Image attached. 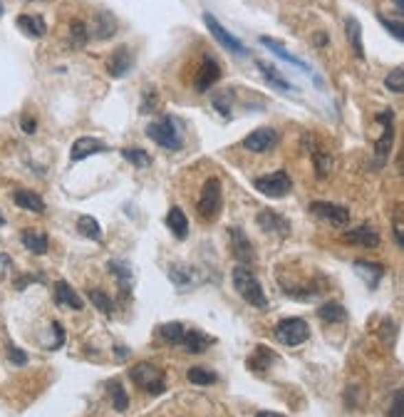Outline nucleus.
Wrapping results in <instances>:
<instances>
[{
  "mask_svg": "<svg viewBox=\"0 0 404 417\" xmlns=\"http://www.w3.org/2000/svg\"><path fill=\"white\" fill-rule=\"evenodd\" d=\"M234 288L248 306L258 310H265L268 308V298H265V291L260 281L256 278V273L248 268V266H236L234 268Z\"/></svg>",
  "mask_w": 404,
  "mask_h": 417,
  "instance_id": "f257e3e1",
  "label": "nucleus"
},
{
  "mask_svg": "<svg viewBox=\"0 0 404 417\" xmlns=\"http://www.w3.org/2000/svg\"><path fill=\"white\" fill-rule=\"evenodd\" d=\"M221 208H223L221 182H218V177H211L203 182L201 196H199V204H196V214H199L201 222L211 224L221 216Z\"/></svg>",
  "mask_w": 404,
  "mask_h": 417,
  "instance_id": "f03ea898",
  "label": "nucleus"
},
{
  "mask_svg": "<svg viewBox=\"0 0 404 417\" xmlns=\"http://www.w3.org/2000/svg\"><path fill=\"white\" fill-rule=\"evenodd\" d=\"M129 378L144 392H149V395H161V392L166 390L164 373H161L157 365H152V363H137V365L129 370Z\"/></svg>",
  "mask_w": 404,
  "mask_h": 417,
  "instance_id": "7ed1b4c3",
  "label": "nucleus"
},
{
  "mask_svg": "<svg viewBox=\"0 0 404 417\" xmlns=\"http://www.w3.org/2000/svg\"><path fill=\"white\" fill-rule=\"evenodd\" d=\"M146 137L152 139V142H157L159 147H164V149H171V152L181 149V145H183L181 134H179L177 125L171 122V117H164V120L152 122V125L146 127Z\"/></svg>",
  "mask_w": 404,
  "mask_h": 417,
  "instance_id": "20e7f679",
  "label": "nucleus"
},
{
  "mask_svg": "<svg viewBox=\"0 0 404 417\" xmlns=\"http://www.w3.org/2000/svg\"><path fill=\"white\" fill-rule=\"evenodd\" d=\"M253 186L260 191L268 199H283V196L291 194L293 189V179L288 177V171H273V174H265V177H258L253 182Z\"/></svg>",
  "mask_w": 404,
  "mask_h": 417,
  "instance_id": "39448f33",
  "label": "nucleus"
},
{
  "mask_svg": "<svg viewBox=\"0 0 404 417\" xmlns=\"http://www.w3.org/2000/svg\"><path fill=\"white\" fill-rule=\"evenodd\" d=\"M276 338H278L283 345H300V343H305L310 338V328L308 323L303 321V318H285V321H280L278 325H276Z\"/></svg>",
  "mask_w": 404,
  "mask_h": 417,
  "instance_id": "423d86ee",
  "label": "nucleus"
},
{
  "mask_svg": "<svg viewBox=\"0 0 404 417\" xmlns=\"http://www.w3.org/2000/svg\"><path fill=\"white\" fill-rule=\"evenodd\" d=\"M392 120H394L392 109H385V112L377 114V122H382V137L374 142V162H377V167H385L387 157H390L392 142H394V125H392Z\"/></svg>",
  "mask_w": 404,
  "mask_h": 417,
  "instance_id": "0eeeda50",
  "label": "nucleus"
},
{
  "mask_svg": "<svg viewBox=\"0 0 404 417\" xmlns=\"http://www.w3.org/2000/svg\"><path fill=\"white\" fill-rule=\"evenodd\" d=\"M203 25L209 28V32L216 38V43L221 45V47H226L228 52H234V55H240V57L246 55V47H243V43H240L236 35H231V32H228L226 28H223L211 13H203Z\"/></svg>",
  "mask_w": 404,
  "mask_h": 417,
  "instance_id": "6e6552de",
  "label": "nucleus"
},
{
  "mask_svg": "<svg viewBox=\"0 0 404 417\" xmlns=\"http://www.w3.org/2000/svg\"><path fill=\"white\" fill-rule=\"evenodd\" d=\"M278 145V132L273 127H258L253 129L246 139H243V149L253 154H263V152H271L273 147Z\"/></svg>",
  "mask_w": 404,
  "mask_h": 417,
  "instance_id": "1a4fd4ad",
  "label": "nucleus"
},
{
  "mask_svg": "<svg viewBox=\"0 0 404 417\" xmlns=\"http://www.w3.org/2000/svg\"><path fill=\"white\" fill-rule=\"evenodd\" d=\"M310 214L320 216L325 222H330L333 226H348L350 224V208L348 206H340V204H333V202H313L310 204Z\"/></svg>",
  "mask_w": 404,
  "mask_h": 417,
  "instance_id": "9d476101",
  "label": "nucleus"
},
{
  "mask_svg": "<svg viewBox=\"0 0 404 417\" xmlns=\"http://www.w3.org/2000/svg\"><path fill=\"white\" fill-rule=\"evenodd\" d=\"M228 241H231V253H234V259L238 261L240 266H248L256 261L253 244H251V239L243 234V228H238V226L228 228Z\"/></svg>",
  "mask_w": 404,
  "mask_h": 417,
  "instance_id": "9b49d317",
  "label": "nucleus"
},
{
  "mask_svg": "<svg viewBox=\"0 0 404 417\" xmlns=\"http://www.w3.org/2000/svg\"><path fill=\"white\" fill-rule=\"evenodd\" d=\"M221 80V65L216 63L214 57H203L199 70H196V77H194V89L196 92H209L216 83Z\"/></svg>",
  "mask_w": 404,
  "mask_h": 417,
  "instance_id": "f8f14e48",
  "label": "nucleus"
},
{
  "mask_svg": "<svg viewBox=\"0 0 404 417\" xmlns=\"http://www.w3.org/2000/svg\"><path fill=\"white\" fill-rule=\"evenodd\" d=\"M256 222H258V226L263 228L265 234H276V236L291 234V222H288L285 216H280L278 211H273V208H263V211H258Z\"/></svg>",
  "mask_w": 404,
  "mask_h": 417,
  "instance_id": "ddd939ff",
  "label": "nucleus"
},
{
  "mask_svg": "<svg viewBox=\"0 0 404 417\" xmlns=\"http://www.w3.org/2000/svg\"><path fill=\"white\" fill-rule=\"evenodd\" d=\"M107 152V145L97 137H80L72 142V149H70V159L72 162H82V159L92 157V154H102Z\"/></svg>",
  "mask_w": 404,
  "mask_h": 417,
  "instance_id": "4468645a",
  "label": "nucleus"
},
{
  "mask_svg": "<svg viewBox=\"0 0 404 417\" xmlns=\"http://www.w3.org/2000/svg\"><path fill=\"white\" fill-rule=\"evenodd\" d=\"M342 241L355 244V246L377 248L379 246V234L370 226V224H362V226H357V228H348V231L342 234Z\"/></svg>",
  "mask_w": 404,
  "mask_h": 417,
  "instance_id": "2eb2a0df",
  "label": "nucleus"
},
{
  "mask_svg": "<svg viewBox=\"0 0 404 417\" xmlns=\"http://www.w3.org/2000/svg\"><path fill=\"white\" fill-rule=\"evenodd\" d=\"M134 60H132V52H129V47L126 45H120L117 50L109 55L107 60V72L109 77H124L129 70H132Z\"/></svg>",
  "mask_w": 404,
  "mask_h": 417,
  "instance_id": "dca6fc26",
  "label": "nucleus"
},
{
  "mask_svg": "<svg viewBox=\"0 0 404 417\" xmlns=\"http://www.w3.org/2000/svg\"><path fill=\"white\" fill-rule=\"evenodd\" d=\"M55 303L60 308H67V310H82L85 303L82 298L77 296V291L72 288L70 284H65V281H57L55 284Z\"/></svg>",
  "mask_w": 404,
  "mask_h": 417,
  "instance_id": "f3484780",
  "label": "nucleus"
},
{
  "mask_svg": "<svg viewBox=\"0 0 404 417\" xmlns=\"http://www.w3.org/2000/svg\"><path fill=\"white\" fill-rule=\"evenodd\" d=\"M211 343H216L214 338H211V335L201 333V330H196V328L186 330V333H183V338H181L183 350H186V353H194V355L203 353V350H206V348H209Z\"/></svg>",
  "mask_w": 404,
  "mask_h": 417,
  "instance_id": "a211bd4d",
  "label": "nucleus"
},
{
  "mask_svg": "<svg viewBox=\"0 0 404 417\" xmlns=\"http://www.w3.org/2000/svg\"><path fill=\"white\" fill-rule=\"evenodd\" d=\"M13 202L18 204L20 208H25V211H32V214H45V202L43 196L35 194L30 189H18L13 194Z\"/></svg>",
  "mask_w": 404,
  "mask_h": 417,
  "instance_id": "6ab92c4d",
  "label": "nucleus"
},
{
  "mask_svg": "<svg viewBox=\"0 0 404 417\" xmlns=\"http://www.w3.org/2000/svg\"><path fill=\"white\" fill-rule=\"evenodd\" d=\"M166 226H169V231L177 236L179 241H183L189 236V219H186V214H183L179 206L169 208V214H166Z\"/></svg>",
  "mask_w": 404,
  "mask_h": 417,
  "instance_id": "aec40b11",
  "label": "nucleus"
},
{
  "mask_svg": "<svg viewBox=\"0 0 404 417\" xmlns=\"http://www.w3.org/2000/svg\"><path fill=\"white\" fill-rule=\"evenodd\" d=\"M20 241H23V246H25L27 251L35 253V256H43V253H47V246H50L47 234H43V231H35V228H27V231H23V234H20Z\"/></svg>",
  "mask_w": 404,
  "mask_h": 417,
  "instance_id": "412c9836",
  "label": "nucleus"
},
{
  "mask_svg": "<svg viewBox=\"0 0 404 417\" xmlns=\"http://www.w3.org/2000/svg\"><path fill=\"white\" fill-rule=\"evenodd\" d=\"M18 28L23 32H25L27 38H43L45 32H47V23H45V18H40V15H18Z\"/></svg>",
  "mask_w": 404,
  "mask_h": 417,
  "instance_id": "4be33fe9",
  "label": "nucleus"
},
{
  "mask_svg": "<svg viewBox=\"0 0 404 417\" xmlns=\"http://www.w3.org/2000/svg\"><path fill=\"white\" fill-rule=\"evenodd\" d=\"M355 271H357V276L365 278V284L370 286V288H374V286L379 284V278H382V273H385V268L379 264H372V261H355Z\"/></svg>",
  "mask_w": 404,
  "mask_h": 417,
  "instance_id": "5701e85b",
  "label": "nucleus"
},
{
  "mask_svg": "<svg viewBox=\"0 0 404 417\" xmlns=\"http://www.w3.org/2000/svg\"><path fill=\"white\" fill-rule=\"evenodd\" d=\"M345 30H348V40H350V47H352L355 57H357V60H365V45H362V25L355 18H348V20H345Z\"/></svg>",
  "mask_w": 404,
  "mask_h": 417,
  "instance_id": "b1692460",
  "label": "nucleus"
},
{
  "mask_svg": "<svg viewBox=\"0 0 404 417\" xmlns=\"http://www.w3.org/2000/svg\"><path fill=\"white\" fill-rule=\"evenodd\" d=\"M114 32H117V20H114V15L107 13V10H100V13L95 15V38L109 40Z\"/></svg>",
  "mask_w": 404,
  "mask_h": 417,
  "instance_id": "393cba45",
  "label": "nucleus"
},
{
  "mask_svg": "<svg viewBox=\"0 0 404 417\" xmlns=\"http://www.w3.org/2000/svg\"><path fill=\"white\" fill-rule=\"evenodd\" d=\"M169 278H171V284L177 286V288L186 291V288L194 284V271H191L189 266H183V264H171L169 266Z\"/></svg>",
  "mask_w": 404,
  "mask_h": 417,
  "instance_id": "a878e982",
  "label": "nucleus"
},
{
  "mask_svg": "<svg viewBox=\"0 0 404 417\" xmlns=\"http://www.w3.org/2000/svg\"><path fill=\"white\" fill-rule=\"evenodd\" d=\"M260 45L271 47V50L276 52V55H278L280 60H285V63H291V65H295V67H300V70H305V72H308V65H305L303 60H300V57L291 55V52L285 50V47L278 43V40H273V38H268V35H263V38H260Z\"/></svg>",
  "mask_w": 404,
  "mask_h": 417,
  "instance_id": "bb28decb",
  "label": "nucleus"
},
{
  "mask_svg": "<svg viewBox=\"0 0 404 417\" xmlns=\"http://www.w3.org/2000/svg\"><path fill=\"white\" fill-rule=\"evenodd\" d=\"M256 65H258L260 75H263L265 80H268V83L273 85V87H278V89H285V92H288V89H293V85L288 83V80H285V77L280 75L278 70L273 67V65H268V63H265V60H256Z\"/></svg>",
  "mask_w": 404,
  "mask_h": 417,
  "instance_id": "cd10ccee",
  "label": "nucleus"
},
{
  "mask_svg": "<svg viewBox=\"0 0 404 417\" xmlns=\"http://www.w3.org/2000/svg\"><path fill=\"white\" fill-rule=\"evenodd\" d=\"M317 316H320V321H325V323H340L348 318V310L342 308V303H337V301H330V303L317 308Z\"/></svg>",
  "mask_w": 404,
  "mask_h": 417,
  "instance_id": "c85d7f7f",
  "label": "nucleus"
},
{
  "mask_svg": "<svg viewBox=\"0 0 404 417\" xmlns=\"http://www.w3.org/2000/svg\"><path fill=\"white\" fill-rule=\"evenodd\" d=\"M122 157L132 167H137V169H146V167L152 164V157H149L142 147H124V149H122Z\"/></svg>",
  "mask_w": 404,
  "mask_h": 417,
  "instance_id": "c756f323",
  "label": "nucleus"
},
{
  "mask_svg": "<svg viewBox=\"0 0 404 417\" xmlns=\"http://www.w3.org/2000/svg\"><path fill=\"white\" fill-rule=\"evenodd\" d=\"M77 231H80L85 239H92V241L102 239V226L92 216H80V219H77Z\"/></svg>",
  "mask_w": 404,
  "mask_h": 417,
  "instance_id": "7c9ffc66",
  "label": "nucleus"
},
{
  "mask_svg": "<svg viewBox=\"0 0 404 417\" xmlns=\"http://www.w3.org/2000/svg\"><path fill=\"white\" fill-rule=\"evenodd\" d=\"M273 361H276V355H273L265 345H258V348H256V353L248 358V367H253V370H260V373H263L265 367H271Z\"/></svg>",
  "mask_w": 404,
  "mask_h": 417,
  "instance_id": "2f4dec72",
  "label": "nucleus"
},
{
  "mask_svg": "<svg viewBox=\"0 0 404 417\" xmlns=\"http://www.w3.org/2000/svg\"><path fill=\"white\" fill-rule=\"evenodd\" d=\"M183 333H186V328H183L181 323H164L161 328H159V335L164 338V343H169V345H181V338Z\"/></svg>",
  "mask_w": 404,
  "mask_h": 417,
  "instance_id": "473e14b6",
  "label": "nucleus"
},
{
  "mask_svg": "<svg viewBox=\"0 0 404 417\" xmlns=\"http://www.w3.org/2000/svg\"><path fill=\"white\" fill-rule=\"evenodd\" d=\"M109 398H112V407L117 412H124L129 407V398H126V390L122 387L120 380L109 383Z\"/></svg>",
  "mask_w": 404,
  "mask_h": 417,
  "instance_id": "72a5a7b5",
  "label": "nucleus"
},
{
  "mask_svg": "<svg viewBox=\"0 0 404 417\" xmlns=\"http://www.w3.org/2000/svg\"><path fill=\"white\" fill-rule=\"evenodd\" d=\"M87 296H89V301H92V306H95L100 313H104V316H109V313H112V308H114L112 298L102 291V288H89Z\"/></svg>",
  "mask_w": 404,
  "mask_h": 417,
  "instance_id": "f704fd0d",
  "label": "nucleus"
},
{
  "mask_svg": "<svg viewBox=\"0 0 404 417\" xmlns=\"http://www.w3.org/2000/svg\"><path fill=\"white\" fill-rule=\"evenodd\" d=\"M107 268H109V273L117 276V281H120L122 288L129 291V286H132V268H129L126 264H122V261H109Z\"/></svg>",
  "mask_w": 404,
  "mask_h": 417,
  "instance_id": "c9c22d12",
  "label": "nucleus"
},
{
  "mask_svg": "<svg viewBox=\"0 0 404 417\" xmlns=\"http://www.w3.org/2000/svg\"><path fill=\"white\" fill-rule=\"evenodd\" d=\"M89 40V32H87V25H85L82 20H72L70 23V43L72 47H85Z\"/></svg>",
  "mask_w": 404,
  "mask_h": 417,
  "instance_id": "e433bc0d",
  "label": "nucleus"
},
{
  "mask_svg": "<svg viewBox=\"0 0 404 417\" xmlns=\"http://www.w3.org/2000/svg\"><path fill=\"white\" fill-rule=\"evenodd\" d=\"M310 152H313V162H315V174L325 179L330 174V167H333V157L325 154L322 149H310Z\"/></svg>",
  "mask_w": 404,
  "mask_h": 417,
  "instance_id": "4c0bfd02",
  "label": "nucleus"
},
{
  "mask_svg": "<svg viewBox=\"0 0 404 417\" xmlns=\"http://www.w3.org/2000/svg\"><path fill=\"white\" fill-rule=\"evenodd\" d=\"M385 87L390 89V92H394V95H404V70L402 67L392 70L390 75L385 77Z\"/></svg>",
  "mask_w": 404,
  "mask_h": 417,
  "instance_id": "58836bf2",
  "label": "nucleus"
},
{
  "mask_svg": "<svg viewBox=\"0 0 404 417\" xmlns=\"http://www.w3.org/2000/svg\"><path fill=\"white\" fill-rule=\"evenodd\" d=\"M186 378H189L194 385H214L216 383V375L211 373V370H206V367H191L189 373H186Z\"/></svg>",
  "mask_w": 404,
  "mask_h": 417,
  "instance_id": "ea45409f",
  "label": "nucleus"
},
{
  "mask_svg": "<svg viewBox=\"0 0 404 417\" xmlns=\"http://www.w3.org/2000/svg\"><path fill=\"white\" fill-rule=\"evenodd\" d=\"M231 105H234V95L231 89H221L214 95V107L223 114V117H231Z\"/></svg>",
  "mask_w": 404,
  "mask_h": 417,
  "instance_id": "a19ab883",
  "label": "nucleus"
},
{
  "mask_svg": "<svg viewBox=\"0 0 404 417\" xmlns=\"http://www.w3.org/2000/svg\"><path fill=\"white\" fill-rule=\"evenodd\" d=\"M377 20L385 25V30L390 32L392 38H397L399 43H404V25L402 23H397V20H390V18H385V15H377Z\"/></svg>",
  "mask_w": 404,
  "mask_h": 417,
  "instance_id": "79ce46f5",
  "label": "nucleus"
},
{
  "mask_svg": "<svg viewBox=\"0 0 404 417\" xmlns=\"http://www.w3.org/2000/svg\"><path fill=\"white\" fill-rule=\"evenodd\" d=\"M387 415H390V417H404V387H399V390L394 392V398H392Z\"/></svg>",
  "mask_w": 404,
  "mask_h": 417,
  "instance_id": "37998d69",
  "label": "nucleus"
},
{
  "mask_svg": "<svg viewBox=\"0 0 404 417\" xmlns=\"http://www.w3.org/2000/svg\"><path fill=\"white\" fill-rule=\"evenodd\" d=\"M8 361L13 363V365H25V363H27V355L23 353L20 348L10 345V348H8Z\"/></svg>",
  "mask_w": 404,
  "mask_h": 417,
  "instance_id": "c03bdc74",
  "label": "nucleus"
},
{
  "mask_svg": "<svg viewBox=\"0 0 404 417\" xmlns=\"http://www.w3.org/2000/svg\"><path fill=\"white\" fill-rule=\"evenodd\" d=\"M52 330H55V343H52V350H57V348H60V345H63V343H65V330H63V325H60V323H52Z\"/></svg>",
  "mask_w": 404,
  "mask_h": 417,
  "instance_id": "a18cd8bd",
  "label": "nucleus"
},
{
  "mask_svg": "<svg viewBox=\"0 0 404 417\" xmlns=\"http://www.w3.org/2000/svg\"><path fill=\"white\" fill-rule=\"evenodd\" d=\"M20 127H23V132H25V134H35V127H38V122L32 120L30 114H23V120H20Z\"/></svg>",
  "mask_w": 404,
  "mask_h": 417,
  "instance_id": "49530a36",
  "label": "nucleus"
},
{
  "mask_svg": "<svg viewBox=\"0 0 404 417\" xmlns=\"http://www.w3.org/2000/svg\"><path fill=\"white\" fill-rule=\"evenodd\" d=\"M394 239H397V244L404 248V228L397 226V224H394Z\"/></svg>",
  "mask_w": 404,
  "mask_h": 417,
  "instance_id": "de8ad7c7",
  "label": "nucleus"
},
{
  "mask_svg": "<svg viewBox=\"0 0 404 417\" xmlns=\"http://www.w3.org/2000/svg\"><path fill=\"white\" fill-rule=\"evenodd\" d=\"M256 417H283V415H278V412H268V410H263V412H258Z\"/></svg>",
  "mask_w": 404,
  "mask_h": 417,
  "instance_id": "09e8293b",
  "label": "nucleus"
},
{
  "mask_svg": "<svg viewBox=\"0 0 404 417\" xmlns=\"http://www.w3.org/2000/svg\"><path fill=\"white\" fill-rule=\"evenodd\" d=\"M392 3H394V6H397V10H399V13L404 15V0H392Z\"/></svg>",
  "mask_w": 404,
  "mask_h": 417,
  "instance_id": "8fccbe9b",
  "label": "nucleus"
},
{
  "mask_svg": "<svg viewBox=\"0 0 404 417\" xmlns=\"http://www.w3.org/2000/svg\"><path fill=\"white\" fill-rule=\"evenodd\" d=\"M117 355H120V358H126V350H124V348H117Z\"/></svg>",
  "mask_w": 404,
  "mask_h": 417,
  "instance_id": "3c124183",
  "label": "nucleus"
},
{
  "mask_svg": "<svg viewBox=\"0 0 404 417\" xmlns=\"http://www.w3.org/2000/svg\"><path fill=\"white\" fill-rule=\"evenodd\" d=\"M399 169H402V174H404V152H402V157H399Z\"/></svg>",
  "mask_w": 404,
  "mask_h": 417,
  "instance_id": "603ef678",
  "label": "nucleus"
},
{
  "mask_svg": "<svg viewBox=\"0 0 404 417\" xmlns=\"http://www.w3.org/2000/svg\"><path fill=\"white\" fill-rule=\"evenodd\" d=\"M3 224H5V216H3V214H0V226H3Z\"/></svg>",
  "mask_w": 404,
  "mask_h": 417,
  "instance_id": "864d4df0",
  "label": "nucleus"
},
{
  "mask_svg": "<svg viewBox=\"0 0 404 417\" xmlns=\"http://www.w3.org/2000/svg\"><path fill=\"white\" fill-rule=\"evenodd\" d=\"M0 13H3V6H0Z\"/></svg>",
  "mask_w": 404,
  "mask_h": 417,
  "instance_id": "5fc2aeb1",
  "label": "nucleus"
},
{
  "mask_svg": "<svg viewBox=\"0 0 404 417\" xmlns=\"http://www.w3.org/2000/svg\"><path fill=\"white\" fill-rule=\"evenodd\" d=\"M32 3H38V0H32Z\"/></svg>",
  "mask_w": 404,
  "mask_h": 417,
  "instance_id": "6e6d98bb",
  "label": "nucleus"
}]
</instances>
